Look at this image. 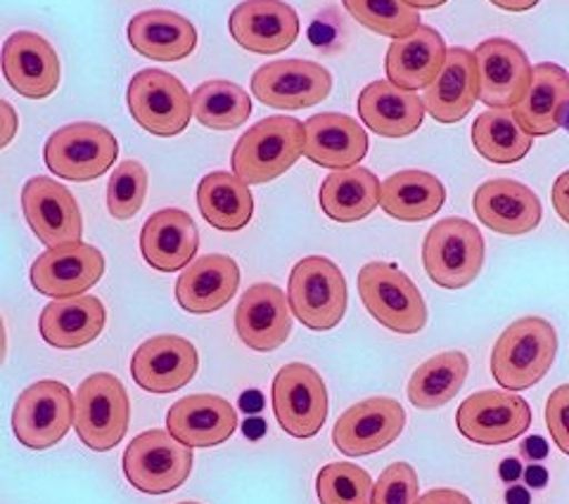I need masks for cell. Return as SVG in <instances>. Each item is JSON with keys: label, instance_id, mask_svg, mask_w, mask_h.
Segmentation results:
<instances>
[{"label": "cell", "instance_id": "cell-1", "mask_svg": "<svg viewBox=\"0 0 569 504\" xmlns=\"http://www.w3.org/2000/svg\"><path fill=\"white\" fill-rule=\"evenodd\" d=\"M558 332L548 320L529 315L515 320L498 336L491 351L493 380L508 391H525L539 384L556 363Z\"/></svg>", "mask_w": 569, "mask_h": 504}, {"label": "cell", "instance_id": "cell-2", "mask_svg": "<svg viewBox=\"0 0 569 504\" xmlns=\"http://www.w3.org/2000/svg\"><path fill=\"white\" fill-rule=\"evenodd\" d=\"M301 157H305V121L269 117L238 140L230 167L247 185H263L288 173Z\"/></svg>", "mask_w": 569, "mask_h": 504}, {"label": "cell", "instance_id": "cell-3", "mask_svg": "<svg viewBox=\"0 0 569 504\" xmlns=\"http://www.w3.org/2000/svg\"><path fill=\"white\" fill-rule=\"evenodd\" d=\"M288 303L292 315L313 332H328L340 325L349 292L342 270L326 256L301 259L290 273Z\"/></svg>", "mask_w": 569, "mask_h": 504}, {"label": "cell", "instance_id": "cell-4", "mask_svg": "<svg viewBox=\"0 0 569 504\" xmlns=\"http://www.w3.org/2000/svg\"><path fill=\"white\" fill-rule=\"evenodd\" d=\"M359 294L366 311L389 332L408 336L425 330V299L416 282L395 263H366L359 273Z\"/></svg>", "mask_w": 569, "mask_h": 504}, {"label": "cell", "instance_id": "cell-5", "mask_svg": "<svg viewBox=\"0 0 569 504\" xmlns=\"http://www.w3.org/2000/svg\"><path fill=\"white\" fill-rule=\"evenodd\" d=\"M425 273L443 290L472 284L485 265V238L466 219H443L430 228L422 242Z\"/></svg>", "mask_w": 569, "mask_h": 504}, {"label": "cell", "instance_id": "cell-6", "mask_svg": "<svg viewBox=\"0 0 569 504\" xmlns=\"http://www.w3.org/2000/svg\"><path fill=\"white\" fill-rule=\"evenodd\" d=\"M74 429L86 447L110 453L129 431L131 403L121 380L110 372H96L81 382L74 395Z\"/></svg>", "mask_w": 569, "mask_h": 504}, {"label": "cell", "instance_id": "cell-7", "mask_svg": "<svg viewBox=\"0 0 569 504\" xmlns=\"http://www.w3.org/2000/svg\"><path fill=\"white\" fill-rule=\"evenodd\" d=\"M192 462V447L178 443L169 431L150 429L129 443L121 470L136 491L167 495L188 481Z\"/></svg>", "mask_w": 569, "mask_h": 504}, {"label": "cell", "instance_id": "cell-8", "mask_svg": "<svg viewBox=\"0 0 569 504\" xmlns=\"http://www.w3.org/2000/svg\"><path fill=\"white\" fill-rule=\"evenodd\" d=\"M119 145L110 129L93 121L67 123L52 133L43 148L46 167L71 183H88L110 171Z\"/></svg>", "mask_w": 569, "mask_h": 504}, {"label": "cell", "instance_id": "cell-9", "mask_svg": "<svg viewBox=\"0 0 569 504\" xmlns=\"http://www.w3.org/2000/svg\"><path fill=\"white\" fill-rule=\"evenodd\" d=\"M74 393L56 380L36 382L20 393L12 410V431L29 450L58 445L74 426Z\"/></svg>", "mask_w": 569, "mask_h": 504}, {"label": "cell", "instance_id": "cell-10", "mask_svg": "<svg viewBox=\"0 0 569 504\" xmlns=\"http://www.w3.org/2000/svg\"><path fill=\"white\" fill-rule=\"evenodd\" d=\"M129 112L148 133L159 138L181 135L192 117V98L181 79L162 69H142L127 90Z\"/></svg>", "mask_w": 569, "mask_h": 504}, {"label": "cell", "instance_id": "cell-11", "mask_svg": "<svg viewBox=\"0 0 569 504\" xmlns=\"http://www.w3.org/2000/svg\"><path fill=\"white\" fill-rule=\"evenodd\" d=\"M271 403L280 429L292 439H313L328 420L326 382L307 363H290L278 370Z\"/></svg>", "mask_w": 569, "mask_h": 504}, {"label": "cell", "instance_id": "cell-12", "mask_svg": "<svg viewBox=\"0 0 569 504\" xmlns=\"http://www.w3.org/2000/svg\"><path fill=\"white\" fill-rule=\"evenodd\" d=\"M531 407L512 391H479L460 403L456 426L477 445H503L527 434Z\"/></svg>", "mask_w": 569, "mask_h": 504}, {"label": "cell", "instance_id": "cell-13", "mask_svg": "<svg viewBox=\"0 0 569 504\" xmlns=\"http://www.w3.org/2000/svg\"><path fill=\"white\" fill-rule=\"evenodd\" d=\"M252 93L276 110H309L332 93V74L318 62L278 60L254 71Z\"/></svg>", "mask_w": 569, "mask_h": 504}, {"label": "cell", "instance_id": "cell-14", "mask_svg": "<svg viewBox=\"0 0 569 504\" xmlns=\"http://www.w3.org/2000/svg\"><path fill=\"white\" fill-rule=\"evenodd\" d=\"M107 270L102 251L86 242L50 246L29 270L31 286L43 296H81L96 286Z\"/></svg>", "mask_w": 569, "mask_h": 504}, {"label": "cell", "instance_id": "cell-15", "mask_svg": "<svg viewBox=\"0 0 569 504\" xmlns=\"http://www.w3.org/2000/svg\"><path fill=\"white\" fill-rule=\"evenodd\" d=\"M479 74V100L489 110H515L531 83V62L527 52L510 39L493 36L475 48Z\"/></svg>", "mask_w": 569, "mask_h": 504}, {"label": "cell", "instance_id": "cell-16", "mask_svg": "<svg viewBox=\"0 0 569 504\" xmlns=\"http://www.w3.org/2000/svg\"><path fill=\"white\" fill-rule=\"evenodd\" d=\"M403 426L406 412L401 403L378 395L342 412L332 429V443L347 457L376 455L401 436Z\"/></svg>", "mask_w": 569, "mask_h": 504}, {"label": "cell", "instance_id": "cell-17", "mask_svg": "<svg viewBox=\"0 0 569 504\" xmlns=\"http://www.w3.org/2000/svg\"><path fill=\"white\" fill-rule=\"evenodd\" d=\"M22 211L33 235L48 249L81 242L83 238V215L74 194L48 175L27 180L22 188Z\"/></svg>", "mask_w": 569, "mask_h": 504}, {"label": "cell", "instance_id": "cell-18", "mask_svg": "<svg viewBox=\"0 0 569 504\" xmlns=\"http://www.w3.org/2000/svg\"><path fill=\"white\" fill-rule=\"evenodd\" d=\"M3 77L14 93L29 100H46L60 85V58L41 33L14 31L3 46Z\"/></svg>", "mask_w": 569, "mask_h": 504}, {"label": "cell", "instance_id": "cell-19", "mask_svg": "<svg viewBox=\"0 0 569 504\" xmlns=\"http://www.w3.org/2000/svg\"><path fill=\"white\" fill-rule=\"evenodd\" d=\"M200 370V355L188 339L176 334L152 336L136 349L131 374L148 393H173L188 386Z\"/></svg>", "mask_w": 569, "mask_h": 504}, {"label": "cell", "instance_id": "cell-20", "mask_svg": "<svg viewBox=\"0 0 569 504\" xmlns=\"http://www.w3.org/2000/svg\"><path fill=\"white\" fill-rule=\"evenodd\" d=\"M472 209L479 223L508 238L537 230L543 215L537 192L512 178H493L479 185L472 196Z\"/></svg>", "mask_w": 569, "mask_h": 504}, {"label": "cell", "instance_id": "cell-21", "mask_svg": "<svg viewBox=\"0 0 569 504\" xmlns=\"http://www.w3.org/2000/svg\"><path fill=\"white\" fill-rule=\"evenodd\" d=\"M233 41L257 56H278L299 36V14L284 0H242L228 22Z\"/></svg>", "mask_w": 569, "mask_h": 504}, {"label": "cell", "instance_id": "cell-22", "mask_svg": "<svg viewBox=\"0 0 569 504\" xmlns=\"http://www.w3.org/2000/svg\"><path fill=\"white\" fill-rule=\"evenodd\" d=\"M236 332L244 346L259 353H271L288 341L292 311L280 286L271 282L249 286L238 303Z\"/></svg>", "mask_w": 569, "mask_h": 504}, {"label": "cell", "instance_id": "cell-23", "mask_svg": "<svg viewBox=\"0 0 569 504\" xmlns=\"http://www.w3.org/2000/svg\"><path fill=\"white\" fill-rule=\"evenodd\" d=\"M238 412L221 395H186L171 405L167 431L188 447H213L226 443L238 431Z\"/></svg>", "mask_w": 569, "mask_h": 504}, {"label": "cell", "instance_id": "cell-24", "mask_svg": "<svg viewBox=\"0 0 569 504\" xmlns=\"http://www.w3.org/2000/svg\"><path fill=\"white\" fill-rule=\"evenodd\" d=\"M368 145L363 125L347 114L323 112L305 121V157L316 167L332 171L359 167Z\"/></svg>", "mask_w": 569, "mask_h": 504}, {"label": "cell", "instance_id": "cell-25", "mask_svg": "<svg viewBox=\"0 0 569 504\" xmlns=\"http://www.w3.org/2000/svg\"><path fill=\"white\" fill-rule=\"evenodd\" d=\"M200 232L183 209L152 213L140 232V254L159 273H178L198 256Z\"/></svg>", "mask_w": 569, "mask_h": 504}, {"label": "cell", "instance_id": "cell-26", "mask_svg": "<svg viewBox=\"0 0 569 504\" xmlns=\"http://www.w3.org/2000/svg\"><path fill=\"white\" fill-rule=\"evenodd\" d=\"M447 52L449 48L443 43V36L435 27L420 24L406 39L391 41L385 56L387 81L397 88L411 90V93L422 88L427 90L443 69Z\"/></svg>", "mask_w": 569, "mask_h": 504}, {"label": "cell", "instance_id": "cell-27", "mask_svg": "<svg viewBox=\"0 0 569 504\" xmlns=\"http://www.w3.org/2000/svg\"><path fill=\"white\" fill-rule=\"evenodd\" d=\"M240 265L223 254L192 261L176 282V301L192 315L221 311L238 294Z\"/></svg>", "mask_w": 569, "mask_h": 504}, {"label": "cell", "instance_id": "cell-28", "mask_svg": "<svg viewBox=\"0 0 569 504\" xmlns=\"http://www.w3.org/2000/svg\"><path fill=\"white\" fill-rule=\"evenodd\" d=\"M479 100V74L475 52L449 48L437 81L425 90V110L435 121L449 125L466 119Z\"/></svg>", "mask_w": 569, "mask_h": 504}, {"label": "cell", "instance_id": "cell-29", "mask_svg": "<svg viewBox=\"0 0 569 504\" xmlns=\"http://www.w3.org/2000/svg\"><path fill=\"white\" fill-rule=\"evenodd\" d=\"M129 43L138 56L154 62H178L198 48V29L183 14L171 10L138 12L127 29Z\"/></svg>", "mask_w": 569, "mask_h": 504}, {"label": "cell", "instance_id": "cell-30", "mask_svg": "<svg viewBox=\"0 0 569 504\" xmlns=\"http://www.w3.org/2000/svg\"><path fill=\"white\" fill-rule=\"evenodd\" d=\"M569 110V74L556 62H541L531 71V83L522 102L515 107V117L531 138L553 135L562 129Z\"/></svg>", "mask_w": 569, "mask_h": 504}, {"label": "cell", "instance_id": "cell-31", "mask_svg": "<svg viewBox=\"0 0 569 504\" xmlns=\"http://www.w3.org/2000/svg\"><path fill=\"white\" fill-rule=\"evenodd\" d=\"M425 100L389 81H372L359 95L363 125L382 138L413 135L425 121Z\"/></svg>", "mask_w": 569, "mask_h": 504}, {"label": "cell", "instance_id": "cell-32", "mask_svg": "<svg viewBox=\"0 0 569 504\" xmlns=\"http://www.w3.org/2000/svg\"><path fill=\"white\" fill-rule=\"evenodd\" d=\"M107 325V309L98 296H69V299H56L48 303L41 320L39 330L46 344L74 351L83 349L104 332Z\"/></svg>", "mask_w": 569, "mask_h": 504}, {"label": "cell", "instance_id": "cell-33", "mask_svg": "<svg viewBox=\"0 0 569 504\" xmlns=\"http://www.w3.org/2000/svg\"><path fill=\"white\" fill-rule=\"evenodd\" d=\"M447 202V188L427 171L406 169L391 173L380 185V206L401 223H420L437 215Z\"/></svg>", "mask_w": 569, "mask_h": 504}, {"label": "cell", "instance_id": "cell-34", "mask_svg": "<svg viewBox=\"0 0 569 504\" xmlns=\"http://www.w3.org/2000/svg\"><path fill=\"white\" fill-rule=\"evenodd\" d=\"M380 185L378 175L363 167L332 171L320 185L318 202L328 219L356 223L380 206Z\"/></svg>", "mask_w": 569, "mask_h": 504}, {"label": "cell", "instance_id": "cell-35", "mask_svg": "<svg viewBox=\"0 0 569 504\" xmlns=\"http://www.w3.org/2000/svg\"><path fill=\"white\" fill-rule=\"evenodd\" d=\"M198 206L204 221L221 232H238L254 215V196L236 173L213 171L198 185Z\"/></svg>", "mask_w": 569, "mask_h": 504}, {"label": "cell", "instance_id": "cell-36", "mask_svg": "<svg viewBox=\"0 0 569 504\" xmlns=\"http://www.w3.org/2000/svg\"><path fill=\"white\" fill-rule=\"evenodd\" d=\"M470 372V360L460 351H443L425 360L408 382V401L418 410L443 407L462 389Z\"/></svg>", "mask_w": 569, "mask_h": 504}, {"label": "cell", "instance_id": "cell-37", "mask_svg": "<svg viewBox=\"0 0 569 504\" xmlns=\"http://www.w3.org/2000/svg\"><path fill=\"white\" fill-rule=\"evenodd\" d=\"M472 145L491 164H518L533 145L512 110H487L472 123Z\"/></svg>", "mask_w": 569, "mask_h": 504}, {"label": "cell", "instance_id": "cell-38", "mask_svg": "<svg viewBox=\"0 0 569 504\" xmlns=\"http://www.w3.org/2000/svg\"><path fill=\"white\" fill-rule=\"evenodd\" d=\"M190 98L192 117L211 131H233L252 114V100L233 81H207Z\"/></svg>", "mask_w": 569, "mask_h": 504}, {"label": "cell", "instance_id": "cell-39", "mask_svg": "<svg viewBox=\"0 0 569 504\" xmlns=\"http://www.w3.org/2000/svg\"><path fill=\"white\" fill-rule=\"evenodd\" d=\"M347 12L372 33L389 36L391 41L411 36L422 22L420 12L403 0H342Z\"/></svg>", "mask_w": 569, "mask_h": 504}, {"label": "cell", "instance_id": "cell-40", "mask_svg": "<svg viewBox=\"0 0 569 504\" xmlns=\"http://www.w3.org/2000/svg\"><path fill=\"white\" fill-rule=\"evenodd\" d=\"M370 474L351 462H332L318 472L316 495L320 504H372Z\"/></svg>", "mask_w": 569, "mask_h": 504}, {"label": "cell", "instance_id": "cell-41", "mask_svg": "<svg viewBox=\"0 0 569 504\" xmlns=\"http://www.w3.org/2000/svg\"><path fill=\"white\" fill-rule=\"evenodd\" d=\"M148 196V171L136 159H127L114 169L107 183V211L117 221H129L142 209Z\"/></svg>", "mask_w": 569, "mask_h": 504}, {"label": "cell", "instance_id": "cell-42", "mask_svg": "<svg viewBox=\"0 0 569 504\" xmlns=\"http://www.w3.org/2000/svg\"><path fill=\"white\" fill-rule=\"evenodd\" d=\"M418 474L408 462H395L380 474L372 488V504H416L418 500Z\"/></svg>", "mask_w": 569, "mask_h": 504}, {"label": "cell", "instance_id": "cell-43", "mask_svg": "<svg viewBox=\"0 0 569 504\" xmlns=\"http://www.w3.org/2000/svg\"><path fill=\"white\" fill-rule=\"evenodd\" d=\"M546 426L550 431V439L569 455V384L558 386L548 395L546 403Z\"/></svg>", "mask_w": 569, "mask_h": 504}, {"label": "cell", "instance_id": "cell-44", "mask_svg": "<svg viewBox=\"0 0 569 504\" xmlns=\"http://www.w3.org/2000/svg\"><path fill=\"white\" fill-rule=\"evenodd\" d=\"M17 125H20V119H17L14 107L6 100H0V150H6L14 140Z\"/></svg>", "mask_w": 569, "mask_h": 504}, {"label": "cell", "instance_id": "cell-45", "mask_svg": "<svg viewBox=\"0 0 569 504\" xmlns=\"http://www.w3.org/2000/svg\"><path fill=\"white\" fill-rule=\"evenodd\" d=\"M550 196H553L556 213L569 225V171H565L556 178L553 192H550Z\"/></svg>", "mask_w": 569, "mask_h": 504}, {"label": "cell", "instance_id": "cell-46", "mask_svg": "<svg viewBox=\"0 0 569 504\" xmlns=\"http://www.w3.org/2000/svg\"><path fill=\"white\" fill-rule=\"evenodd\" d=\"M416 504H472V500L453 488H435L416 500Z\"/></svg>", "mask_w": 569, "mask_h": 504}, {"label": "cell", "instance_id": "cell-47", "mask_svg": "<svg viewBox=\"0 0 569 504\" xmlns=\"http://www.w3.org/2000/svg\"><path fill=\"white\" fill-rule=\"evenodd\" d=\"M489 3L506 12H527L531 8H537L539 0H489Z\"/></svg>", "mask_w": 569, "mask_h": 504}, {"label": "cell", "instance_id": "cell-48", "mask_svg": "<svg viewBox=\"0 0 569 504\" xmlns=\"http://www.w3.org/2000/svg\"><path fill=\"white\" fill-rule=\"evenodd\" d=\"M522 450H525V453H529V457L541 460V457H546V441L539 439V436H531V439L525 443Z\"/></svg>", "mask_w": 569, "mask_h": 504}, {"label": "cell", "instance_id": "cell-49", "mask_svg": "<svg viewBox=\"0 0 569 504\" xmlns=\"http://www.w3.org/2000/svg\"><path fill=\"white\" fill-rule=\"evenodd\" d=\"M403 3L408 6V8H413V10H435V8H441V6H447L449 0H403Z\"/></svg>", "mask_w": 569, "mask_h": 504}, {"label": "cell", "instance_id": "cell-50", "mask_svg": "<svg viewBox=\"0 0 569 504\" xmlns=\"http://www.w3.org/2000/svg\"><path fill=\"white\" fill-rule=\"evenodd\" d=\"M6 357H8V332H6L3 315H0V367H3Z\"/></svg>", "mask_w": 569, "mask_h": 504}, {"label": "cell", "instance_id": "cell-51", "mask_svg": "<svg viewBox=\"0 0 569 504\" xmlns=\"http://www.w3.org/2000/svg\"><path fill=\"white\" fill-rule=\"evenodd\" d=\"M501 472H503V478H506V481L518 478V476H520V464L515 462V460H506L503 466H501Z\"/></svg>", "mask_w": 569, "mask_h": 504}, {"label": "cell", "instance_id": "cell-52", "mask_svg": "<svg viewBox=\"0 0 569 504\" xmlns=\"http://www.w3.org/2000/svg\"><path fill=\"white\" fill-rule=\"evenodd\" d=\"M527 481H529V485H543L546 472L541 470V466H531V470L527 472Z\"/></svg>", "mask_w": 569, "mask_h": 504}, {"label": "cell", "instance_id": "cell-53", "mask_svg": "<svg viewBox=\"0 0 569 504\" xmlns=\"http://www.w3.org/2000/svg\"><path fill=\"white\" fill-rule=\"evenodd\" d=\"M562 129L569 133V110H567V114H565V119H562Z\"/></svg>", "mask_w": 569, "mask_h": 504}, {"label": "cell", "instance_id": "cell-54", "mask_svg": "<svg viewBox=\"0 0 569 504\" xmlns=\"http://www.w3.org/2000/svg\"><path fill=\"white\" fill-rule=\"evenodd\" d=\"M178 504H200V502H178Z\"/></svg>", "mask_w": 569, "mask_h": 504}]
</instances>
